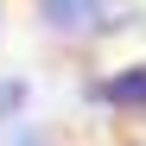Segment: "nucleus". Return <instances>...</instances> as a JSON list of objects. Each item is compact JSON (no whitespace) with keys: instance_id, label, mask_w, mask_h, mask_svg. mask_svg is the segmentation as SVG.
<instances>
[{"instance_id":"1","label":"nucleus","mask_w":146,"mask_h":146,"mask_svg":"<svg viewBox=\"0 0 146 146\" xmlns=\"http://www.w3.org/2000/svg\"><path fill=\"white\" fill-rule=\"evenodd\" d=\"M121 7H133V0H38V19L57 38H89V32H102Z\"/></svg>"},{"instance_id":"2","label":"nucleus","mask_w":146,"mask_h":146,"mask_svg":"<svg viewBox=\"0 0 146 146\" xmlns=\"http://www.w3.org/2000/svg\"><path fill=\"white\" fill-rule=\"evenodd\" d=\"M89 95H95L102 108H133V114H146V64H127V70L95 76V83H89Z\"/></svg>"},{"instance_id":"3","label":"nucleus","mask_w":146,"mask_h":146,"mask_svg":"<svg viewBox=\"0 0 146 146\" xmlns=\"http://www.w3.org/2000/svg\"><path fill=\"white\" fill-rule=\"evenodd\" d=\"M26 102H32V83L26 76H0V121H13Z\"/></svg>"},{"instance_id":"4","label":"nucleus","mask_w":146,"mask_h":146,"mask_svg":"<svg viewBox=\"0 0 146 146\" xmlns=\"http://www.w3.org/2000/svg\"><path fill=\"white\" fill-rule=\"evenodd\" d=\"M0 7H7V0H0Z\"/></svg>"}]
</instances>
